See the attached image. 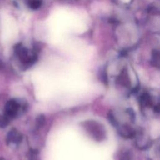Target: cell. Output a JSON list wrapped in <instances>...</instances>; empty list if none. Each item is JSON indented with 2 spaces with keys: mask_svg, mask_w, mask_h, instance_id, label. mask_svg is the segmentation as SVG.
<instances>
[{
  "mask_svg": "<svg viewBox=\"0 0 160 160\" xmlns=\"http://www.w3.org/2000/svg\"><path fill=\"white\" fill-rule=\"evenodd\" d=\"M14 50L19 59L25 68L31 66L37 60L36 52L34 51L32 53L30 54L28 50L22 46L21 44H16L14 47Z\"/></svg>",
  "mask_w": 160,
  "mask_h": 160,
  "instance_id": "6da1fadb",
  "label": "cell"
},
{
  "mask_svg": "<svg viewBox=\"0 0 160 160\" xmlns=\"http://www.w3.org/2000/svg\"><path fill=\"white\" fill-rule=\"evenodd\" d=\"M25 107V104L18 99H11L6 104L4 115L9 120L16 118L24 111Z\"/></svg>",
  "mask_w": 160,
  "mask_h": 160,
  "instance_id": "7a4b0ae2",
  "label": "cell"
},
{
  "mask_svg": "<svg viewBox=\"0 0 160 160\" xmlns=\"http://www.w3.org/2000/svg\"><path fill=\"white\" fill-rule=\"evenodd\" d=\"M22 136L21 133L16 129H11L8 134L6 141L8 144H18L22 141Z\"/></svg>",
  "mask_w": 160,
  "mask_h": 160,
  "instance_id": "3957f363",
  "label": "cell"
},
{
  "mask_svg": "<svg viewBox=\"0 0 160 160\" xmlns=\"http://www.w3.org/2000/svg\"><path fill=\"white\" fill-rule=\"evenodd\" d=\"M42 4L41 0H30L29 6L32 9H37L41 7Z\"/></svg>",
  "mask_w": 160,
  "mask_h": 160,
  "instance_id": "277c9868",
  "label": "cell"
},
{
  "mask_svg": "<svg viewBox=\"0 0 160 160\" xmlns=\"http://www.w3.org/2000/svg\"><path fill=\"white\" fill-rule=\"evenodd\" d=\"M9 119L4 114H0V128H5L8 125Z\"/></svg>",
  "mask_w": 160,
  "mask_h": 160,
  "instance_id": "5b68a950",
  "label": "cell"
},
{
  "mask_svg": "<svg viewBox=\"0 0 160 160\" xmlns=\"http://www.w3.org/2000/svg\"><path fill=\"white\" fill-rule=\"evenodd\" d=\"M44 122V118L42 115H41L37 118V126H41Z\"/></svg>",
  "mask_w": 160,
  "mask_h": 160,
  "instance_id": "8992f818",
  "label": "cell"
},
{
  "mask_svg": "<svg viewBox=\"0 0 160 160\" xmlns=\"http://www.w3.org/2000/svg\"><path fill=\"white\" fill-rule=\"evenodd\" d=\"M122 1H124V2H129L130 0H122Z\"/></svg>",
  "mask_w": 160,
  "mask_h": 160,
  "instance_id": "52a82bcc",
  "label": "cell"
},
{
  "mask_svg": "<svg viewBox=\"0 0 160 160\" xmlns=\"http://www.w3.org/2000/svg\"><path fill=\"white\" fill-rule=\"evenodd\" d=\"M0 160H2V159H0Z\"/></svg>",
  "mask_w": 160,
  "mask_h": 160,
  "instance_id": "ba28073f",
  "label": "cell"
}]
</instances>
